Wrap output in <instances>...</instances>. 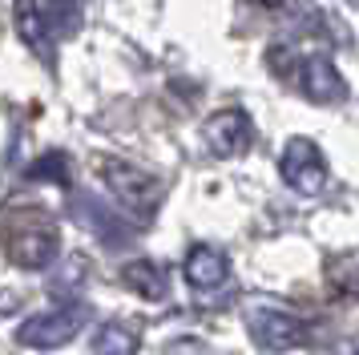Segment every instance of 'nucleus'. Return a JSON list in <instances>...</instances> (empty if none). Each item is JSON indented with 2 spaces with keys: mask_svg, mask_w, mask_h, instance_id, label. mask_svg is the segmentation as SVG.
Wrapping results in <instances>:
<instances>
[{
  "mask_svg": "<svg viewBox=\"0 0 359 355\" xmlns=\"http://www.w3.org/2000/svg\"><path fill=\"white\" fill-rule=\"evenodd\" d=\"M97 170H101V182L117 198L121 214H133L137 222H149L154 210L162 206V182L154 174H146L142 166H133L126 158H101Z\"/></svg>",
  "mask_w": 359,
  "mask_h": 355,
  "instance_id": "obj_1",
  "label": "nucleus"
},
{
  "mask_svg": "<svg viewBox=\"0 0 359 355\" xmlns=\"http://www.w3.org/2000/svg\"><path fill=\"white\" fill-rule=\"evenodd\" d=\"M4 250L25 271H45L61 258V230H57L53 218L29 214L25 222L4 226Z\"/></svg>",
  "mask_w": 359,
  "mask_h": 355,
  "instance_id": "obj_2",
  "label": "nucleus"
},
{
  "mask_svg": "<svg viewBox=\"0 0 359 355\" xmlns=\"http://www.w3.org/2000/svg\"><path fill=\"white\" fill-rule=\"evenodd\" d=\"M89 323V307L85 303H69V307H53V311H41V315H29V319L17 327V343L20 347H33V351H57L85 331Z\"/></svg>",
  "mask_w": 359,
  "mask_h": 355,
  "instance_id": "obj_3",
  "label": "nucleus"
},
{
  "mask_svg": "<svg viewBox=\"0 0 359 355\" xmlns=\"http://www.w3.org/2000/svg\"><path fill=\"white\" fill-rule=\"evenodd\" d=\"M246 331L250 339L259 343L262 351H294V347H303L311 335V327L303 315H294L287 307H275V303H255L246 307Z\"/></svg>",
  "mask_w": 359,
  "mask_h": 355,
  "instance_id": "obj_4",
  "label": "nucleus"
},
{
  "mask_svg": "<svg viewBox=\"0 0 359 355\" xmlns=\"http://www.w3.org/2000/svg\"><path fill=\"white\" fill-rule=\"evenodd\" d=\"M278 174H283V182L294 194H303V198L323 194V186H327L323 149L311 142V138H291V142L283 145V154H278Z\"/></svg>",
  "mask_w": 359,
  "mask_h": 355,
  "instance_id": "obj_5",
  "label": "nucleus"
},
{
  "mask_svg": "<svg viewBox=\"0 0 359 355\" xmlns=\"http://www.w3.org/2000/svg\"><path fill=\"white\" fill-rule=\"evenodd\" d=\"M69 214H73L97 242H105V246H121V242L133 239L126 214L114 210L105 198H97V194H73V198H69Z\"/></svg>",
  "mask_w": 359,
  "mask_h": 355,
  "instance_id": "obj_6",
  "label": "nucleus"
},
{
  "mask_svg": "<svg viewBox=\"0 0 359 355\" xmlns=\"http://www.w3.org/2000/svg\"><path fill=\"white\" fill-rule=\"evenodd\" d=\"M202 138L210 145V154H218V158H238V154H246L250 142H255L250 113L246 109H218L210 121H206Z\"/></svg>",
  "mask_w": 359,
  "mask_h": 355,
  "instance_id": "obj_7",
  "label": "nucleus"
},
{
  "mask_svg": "<svg viewBox=\"0 0 359 355\" xmlns=\"http://www.w3.org/2000/svg\"><path fill=\"white\" fill-rule=\"evenodd\" d=\"M294 81H299V89L307 93V101H315V105H335V101L347 97V81H343V73L335 69V61L323 57V53L303 57Z\"/></svg>",
  "mask_w": 359,
  "mask_h": 355,
  "instance_id": "obj_8",
  "label": "nucleus"
},
{
  "mask_svg": "<svg viewBox=\"0 0 359 355\" xmlns=\"http://www.w3.org/2000/svg\"><path fill=\"white\" fill-rule=\"evenodd\" d=\"M182 274L194 290H222L230 283V255L218 250V246L198 242V246H190V255L182 262Z\"/></svg>",
  "mask_w": 359,
  "mask_h": 355,
  "instance_id": "obj_9",
  "label": "nucleus"
},
{
  "mask_svg": "<svg viewBox=\"0 0 359 355\" xmlns=\"http://www.w3.org/2000/svg\"><path fill=\"white\" fill-rule=\"evenodd\" d=\"M13 20H17L20 41L41 57V65L53 69V41H57V36H53V29H49L45 4H41V0H17V4H13Z\"/></svg>",
  "mask_w": 359,
  "mask_h": 355,
  "instance_id": "obj_10",
  "label": "nucleus"
},
{
  "mask_svg": "<svg viewBox=\"0 0 359 355\" xmlns=\"http://www.w3.org/2000/svg\"><path fill=\"white\" fill-rule=\"evenodd\" d=\"M121 283H126L133 295H142L146 303H162L165 295H170L165 271L154 262V258H130V262L121 267Z\"/></svg>",
  "mask_w": 359,
  "mask_h": 355,
  "instance_id": "obj_11",
  "label": "nucleus"
},
{
  "mask_svg": "<svg viewBox=\"0 0 359 355\" xmlns=\"http://www.w3.org/2000/svg\"><path fill=\"white\" fill-rule=\"evenodd\" d=\"M93 355H137V331L121 319L101 323L93 331Z\"/></svg>",
  "mask_w": 359,
  "mask_h": 355,
  "instance_id": "obj_12",
  "label": "nucleus"
},
{
  "mask_svg": "<svg viewBox=\"0 0 359 355\" xmlns=\"http://www.w3.org/2000/svg\"><path fill=\"white\" fill-rule=\"evenodd\" d=\"M45 16L53 36H73L81 29V0H45Z\"/></svg>",
  "mask_w": 359,
  "mask_h": 355,
  "instance_id": "obj_13",
  "label": "nucleus"
},
{
  "mask_svg": "<svg viewBox=\"0 0 359 355\" xmlns=\"http://www.w3.org/2000/svg\"><path fill=\"white\" fill-rule=\"evenodd\" d=\"M25 178L29 182H57V186H69V178H73V170H69V158L65 154H41V158L25 170Z\"/></svg>",
  "mask_w": 359,
  "mask_h": 355,
  "instance_id": "obj_14",
  "label": "nucleus"
},
{
  "mask_svg": "<svg viewBox=\"0 0 359 355\" xmlns=\"http://www.w3.org/2000/svg\"><path fill=\"white\" fill-rule=\"evenodd\" d=\"M262 8H278V4H287V0H259Z\"/></svg>",
  "mask_w": 359,
  "mask_h": 355,
  "instance_id": "obj_15",
  "label": "nucleus"
},
{
  "mask_svg": "<svg viewBox=\"0 0 359 355\" xmlns=\"http://www.w3.org/2000/svg\"><path fill=\"white\" fill-rule=\"evenodd\" d=\"M351 4H355V8H359V0H351Z\"/></svg>",
  "mask_w": 359,
  "mask_h": 355,
  "instance_id": "obj_16",
  "label": "nucleus"
}]
</instances>
